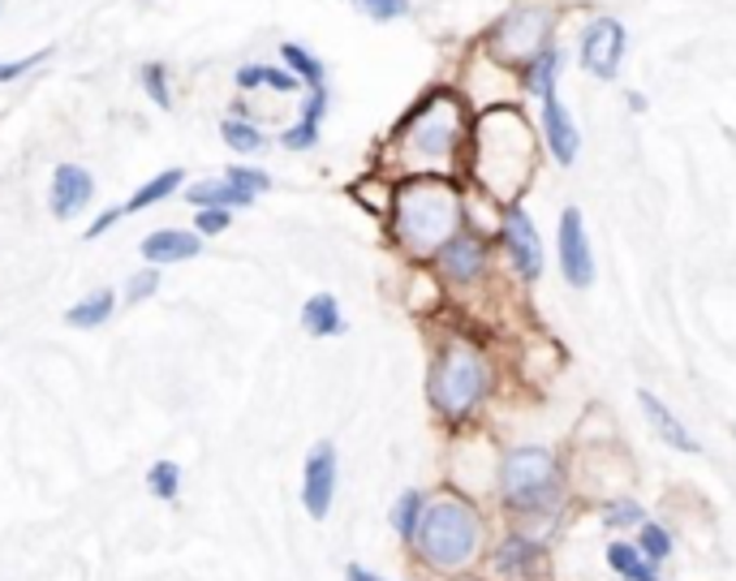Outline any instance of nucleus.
I'll return each mask as SVG.
<instances>
[{"instance_id":"nucleus-1","label":"nucleus","mask_w":736,"mask_h":581,"mask_svg":"<svg viewBox=\"0 0 736 581\" xmlns=\"http://www.w3.org/2000/svg\"><path fill=\"white\" fill-rule=\"evenodd\" d=\"M491 495L504 508L512 530L547 539L560 526V517L573 500L569 465L560 462V453L547 449V444H512V449L499 453Z\"/></svg>"},{"instance_id":"nucleus-2","label":"nucleus","mask_w":736,"mask_h":581,"mask_svg":"<svg viewBox=\"0 0 736 581\" xmlns=\"http://www.w3.org/2000/svg\"><path fill=\"white\" fill-rule=\"evenodd\" d=\"M466 173L499 207L517 203L538 173V138L517 104H495L470 125Z\"/></svg>"},{"instance_id":"nucleus-3","label":"nucleus","mask_w":736,"mask_h":581,"mask_svg":"<svg viewBox=\"0 0 736 581\" xmlns=\"http://www.w3.org/2000/svg\"><path fill=\"white\" fill-rule=\"evenodd\" d=\"M470 151L466 100L453 91L422 96L392 134V155L405 177H457Z\"/></svg>"},{"instance_id":"nucleus-4","label":"nucleus","mask_w":736,"mask_h":581,"mask_svg":"<svg viewBox=\"0 0 736 581\" xmlns=\"http://www.w3.org/2000/svg\"><path fill=\"white\" fill-rule=\"evenodd\" d=\"M414 560L431 578H466L487 556V517L479 500L444 487L427 500V513L418 521V534L409 543Z\"/></svg>"},{"instance_id":"nucleus-5","label":"nucleus","mask_w":736,"mask_h":581,"mask_svg":"<svg viewBox=\"0 0 736 581\" xmlns=\"http://www.w3.org/2000/svg\"><path fill=\"white\" fill-rule=\"evenodd\" d=\"M392 237L414 258H435L466 229V194L457 177H401L392 186Z\"/></svg>"},{"instance_id":"nucleus-6","label":"nucleus","mask_w":736,"mask_h":581,"mask_svg":"<svg viewBox=\"0 0 736 581\" xmlns=\"http://www.w3.org/2000/svg\"><path fill=\"white\" fill-rule=\"evenodd\" d=\"M495 392V366L487 349L470 337H448L435 349L431 375H427V401L448 427H466L479 418V409Z\"/></svg>"},{"instance_id":"nucleus-7","label":"nucleus","mask_w":736,"mask_h":581,"mask_svg":"<svg viewBox=\"0 0 736 581\" xmlns=\"http://www.w3.org/2000/svg\"><path fill=\"white\" fill-rule=\"evenodd\" d=\"M551 22H556V9L547 0H521L512 4L495 26H491V56L508 70H525L543 48H551Z\"/></svg>"},{"instance_id":"nucleus-8","label":"nucleus","mask_w":736,"mask_h":581,"mask_svg":"<svg viewBox=\"0 0 736 581\" xmlns=\"http://www.w3.org/2000/svg\"><path fill=\"white\" fill-rule=\"evenodd\" d=\"M487 578L491 581H551V552L547 539L525 530H504L495 543H487Z\"/></svg>"},{"instance_id":"nucleus-9","label":"nucleus","mask_w":736,"mask_h":581,"mask_svg":"<svg viewBox=\"0 0 736 581\" xmlns=\"http://www.w3.org/2000/svg\"><path fill=\"white\" fill-rule=\"evenodd\" d=\"M495 241L504 245V258H508V267H512L517 280L534 285V280L543 276V263H547V258H543V241H538V229H534V220H530V212H525L521 203L499 207Z\"/></svg>"},{"instance_id":"nucleus-10","label":"nucleus","mask_w":736,"mask_h":581,"mask_svg":"<svg viewBox=\"0 0 736 581\" xmlns=\"http://www.w3.org/2000/svg\"><path fill=\"white\" fill-rule=\"evenodd\" d=\"M337 473H341L337 444L319 440L306 453V465H302V508L310 513V521H323L332 513V504H337Z\"/></svg>"},{"instance_id":"nucleus-11","label":"nucleus","mask_w":736,"mask_h":581,"mask_svg":"<svg viewBox=\"0 0 736 581\" xmlns=\"http://www.w3.org/2000/svg\"><path fill=\"white\" fill-rule=\"evenodd\" d=\"M556 245H560V271L573 289H591L595 285V250H591V237H586V220L578 207H564L560 212V225H556Z\"/></svg>"},{"instance_id":"nucleus-12","label":"nucleus","mask_w":736,"mask_h":581,"mask_svg":"<svg viewBox=\"0 0 736 581\" xmlns=\"http://www.w3.org/2000/svg\"><path fill=\"white\" fill-rule=\"evenodd\" d=\"M435 263H440V276H444V280H453V285H479L491 267V241L479 229L466 225V229L435 254Z\"/></svg>"},{"instance_id":"nucleus-13","label":"nucleus","mask_w":736,"mask_h":581,"mask_svg":"<svg viewBox=\"0 0 736 581\" xmlns=\"http://www.w3.org/2000/svg\"><path fill=\"white\" fill-rule=\"evenodd\" d=\"M624 48H629L624 26H620L616 17H595V22L586 26V35H582V65H586L595 78L612 83L616 74H620Z\"/></svg>"},{"instance_id":"nucleus-14","label":"nucleus","mask_w":736,"mask_h":581,"mask_svg":"<svg viewBox=\"0 0 736 581\" xmlns=\"http://www.w3.org/2000/svg\"><path fill=\"white\" fill-rule=\"evenodd\" d=\"M538 138H543V147L551 151V160H556L560 168L578 164V155H582V134H578L569 109L560 104V96L538 100Z\"/></svg>"},{"instance_id":"nucleus-15","label":"nucleus","mask_w":736,"mask_h":581,"mask_svg":"<svg viewBox=\"0 0 736 581\" xmlns=\"http://www.w3.org/2000/svg\"><path fill=\"white\" fill-rule=\"evenodd\" d=\"M637 409H642V418H646V427L659 435V444H668V449H676V453H698V435L681 422V414H672V405L668 401H659L650 388H637Z\"/></svg>"},{"instance_id":"nucleus-16","label":"nucleus","mask_w":736,"mask_h":581,"mask_svg":"<svg viewBox=\"0 0 736 581\" xmlns=\"http://www.w3.org/2000/svg\"><path fill=\"white\" fill-rule=\"evenodd\" d=\"M96 194V181L83 164H61L52 173V190H48V203H52V216L56 220H74Z\"/></svg>"},{"instance_id":"nucleus-17","label":"nucleus","mask_w":736,"mask_h":581,"mask_svg":"<svg viewBox=\"0 0 736 581\" xmlns=\"http://www.w3.org/2000/svg\"><path fill=\"white\" fill-rule=\"evenodd\" d=\"M203 250V237L194 229H155L142 241V258L151 267H168V263H186Z\"/></svg>"},{"instance_id":"nucleus-18","label":"nucleus","mask_w":736,"mask_h":581,"mask_svg":"<svg viewBox=\"0 0 736 581\" xmlns=\"http://www.w3.org/2000/svg\"><path fill=\"white\" fill-rule=\"evenodd\" d=\"M604 565H608L620 581H663V569H659V565H650V560L637 552V543H633V539H608V547H604Z\"/></svg>"},{"instance_id":"nucleus-19","label":"nucleus","mask_w":736,"mask_h":581,"mask_svg":"<svg viewBox=\"0 0 736 581\" xmlns=\"http://www.w3.org/2000/svg\"><path fill=\"white\" fill-rule=\"evenodd\" d=\"M427 491L422 487H405L396 500H392V513H388V526H392V534L409 547L414 543V534H418V521H422V513H427Z\"/></svg>"},{"instance_id":"nucleus-20","label":"nucleus","mask_w":736,"mask_h":581,"mask_svg":"<svg viewBox=\"0 0 736 581\" xmlns=\"http://www.w3.org/2000/svg\"><path fill=\"white\" fill-rule=\"evenodd\" d=\"M186 199L203 212V207H220V212H233V207H250L254 203V194H245L238 190L233 181H194V186H186Z\"/></svg>"},{"instance_id":"nucleus-21","label":"nucleus","mask_w":736,"mask_h":581,"mask_svg":"<svg viewBox=\"0 0 736 581\" xmlns=\"http://www.w3.org/2000/svg\"><path fill=\"white\" fill-rule=\"evenodd\" d=\"M113 311H117V293L104 285V289H91L83 302H74L69 311H65V324L69 328H100V324H109L113 319Z\"/></svg>"},{"instance_id":"nucleus-22","label":"nucleus","mask_w":736,"mask_h":581,"mask_svg":"<svg viewBox=\"0 0 736 581\" xmlns=\"http://www.w3.org/2000/svg\"><path fill=\"white\" fill-rule=\"evenodd\" d=\"M556 78H560V48H543V52L521 70V87H525V96H534V100L556 96Z\"/></svg>"},{"instance_id":"nucleus-23","label":"nucleus","mask_w":736,"mask_h":581,"mask_svg":"<svg viewBox=\"0 0 736 581\" xmlns=\"http://www.w3.org/2000/svg\"><path fill=\"white\" fill-rule=\"evenodd\" d=\"M302 328H306L310 337H341V332H345V315H341L337 298H332V293H315V298L302 306Z\"/></svg>"},{"instance_id":"nucleus-24","label":"nucleus","mask_w":736,"mask_h":581,"mask_svg":"<svg viewBox=\"0 0 736 581\" xmlns=\"http://www.w3.org/2000/svg\"><path fill=\"white\" fill-rule=\"evenodd\" d=\"M599 521H604L612 534H633V530L646 521V508H642V500H637V495L620 491V495L599 500Z\"/></svg>"},{"instance_id":"nucleus-25","label":"nucleus","mask_w":736,"mask_h":581,"mask_svg":"<svg viewBox=\"0 0 736 581\" xmlns=\"http://www.w3.org/2000/svg\"><path fill=\"white\" fill-rule=\"evenodd\" d=\"M633 543H637V552H642L650 565H659V569L676 556V539H672V530H668L663 521H650V517L633 530Z\"/></svg>"},{"instance_id":"nucleus-26","label":"nucleus","mask_w":736,"mask_h":581,"mask_svg":"<svg viewBox=\"0 0 736 581\" xmlns=\"http://www.w3.org/2000/svg\"><path fill=\"white\" fill-rule=\"evenodd\" d=\"M181 186H186V173H181V168H164L160 177H151L147 186H138V190H134V199L125 203V216H129V212H147V207H155V203L173 199Z\"/></svg>"},{"instance_id":"nucleus-27","label":"nucleus","mask_w":736,"mask_h":581,"mask_svg":"<svg viewBox=\"0 0 736 581\" xmlns=\"http://www.w3.org/2000/svg\"><path fill=\"white\" fill-rule=\"evenodd\" d=\"M220 134H225V142H229L238 155H258V151L267 147L263 129H258V125H250L245 116H229V121L220 125Z\"/></svg>"},{"instance_id":"nucleus-28","label":"nucleus","mask_w":736,"mask_h":581,"mask_svg":"<svg viewBox=\"0 0 736 581\" xmlns=\"http://www.w3.org/2000/svg\"><path fill=\"white\" fill-rule=\"evenodd\" d=\"M280 56H284V65H289L302 83H310V91H315V87H323V61H319V56H310V52H306V48H297V43H284V48H280Z\"/></svg>"},{"instance_id":"nucleus-29","label":"nucleus","mask_w":736,"mask_h":581,"mask_svg":"<svg viewBox=\"0 0 736 581\" xmlns=\"http://www.w3.org/2000/svg\"><path fill=\"white\" fill-rule=\"evenodd\" d=\"M147 491H151L155 500H177V495H181V465L155 462L147 469Z\"/></svg>"},{"instance_id":"nucleus-30","label":"nucleus","mask_w":736,"mask_h":581,"mask_svg":"<svg viewBox=\"0 0 736 581\" xmlns=\"http://www.w3.org/2000/svg\"><path fill=\"white\" fill-rule=\"evenodd\" d=\"M225 181H233L238 190H245V194H267L271 190V177L263 173V168H250V164H233V168H225Z\"/></svg>"},{"instance_id":"nucleus-31","label":"nucleus","mask_w":736,"mask_h":581,"mask_svg":"<svg viewBox=\"0 0 736 581\" xmlns=\"http://www.w3.org/2000/svg\"><path fill=\"white\" fill-rule=\"evenodd\" d=\"M155 289H160V271H155V267H142V271H134V276L125 280V302L138 306V302H147Z\"/></svg>"},{"instance_id":"nucleus-32","label":"nucleus","mask_w":736,"mask_h":581,"mask_svg":"<svg viewBox=\"0 0 736 581\" xmlns=\"http://www.w3.org/2000/svg\"><path fill=\"white\" fill-rule=\"evenodd\" d=\"M319 142V125L315 121H297V125H289L284 134H280V147L284 151H310Z\"/></svg>"},{"instance_id":"nucleus-33","label":"nucleus","mask_w":736,"mask_h":581,"mask_svg":"<svg viewBox=\"0 0 736 581\" xmlns=\"http://www.w3.org/2000/svg\"><path fill=\"white\" fill-rule=\"evenodd\" d=\"M358 13H367L370 22H392L409 13V0H354Z\"/></svg>"},{"instance_id":"nucleus-34","label":"nucleus","mask_w":736,"mask_h":581,"mask_svg":"<svg viewBox=\"0 0 736 581\" xmlns=\"http://www.w3.org/2000/svg\"><path fill=\"white\" fill-rule=\"evenodd\" d=\"M142 87H147V96L155 100V109H173V96H168L164 65H142Z\"/></svg>"},{"instance_id":"nucleus-35","label":"nucleus","mask_w":736,"mask_h":581,"mask_svg":"<svg viewBox=\"0 0 736 581\" xmlns=\"http://www.w3.org/2000/svg\"><path fill=\"white\" fill-rule=\"evenodd\" d=\"M229 225H233V216L220 212V207H203V212L194 216V232H199V237H216V232H225Z\"/></svg>"},{"instance_id":"nucleus-36","label":"nucleus","mask_w":736,"mask_h":581,"mask_svg":"<svg viewBox=\"0 0 736 581\" xmlns=\"http://www.w3.org/2000/svg\"><path fill=\"white\" fill-rule=\"evenodd\" d=\"M48 56H52V52L43 48V52H35V56H22V61H4V65H0V83H13V78H22L26 70H35V65H43Z\"/></svg>"},{"instance_id":"nucleus-37","label":"nucleus","mask_w":736,"mask_h":581,"mask_svg":"<svg viewBox=\"0 0 736 581\" xmlns=\"http://www.w3.org/2000/svg\"><path fill=\"white\" fill-rule=\"evenodd\" d=\"M263 87H276V91H293L297 78L289 70H276V65H263Z\"/></svg>"},{"instance_id":"nucleus-38","label":"nucleus","mask_w":736,"mask_h":581,"mask_svg":"<svg viewBox=\"0 0 736 581\" xmlns=\"http://www.w3.org/2000/svg\"><path fill=\"white\" fill-rule=\"evenodd\" d=\"M323 113H328V91H323V87H315V91H310V100H306V109H302V121H315V125H319Z\"/></svg>"},{"instance_id":"nucleus-39","label":"nucleus","mask_w":736,"mask_h":581,"mask_svg":"<svg viewBox=\"0 0 736 581\" xmlns=\"http://www.w3.org/2000/svg\"><path fill=\"white\" fill-rule=\"evenodd\" d=\"M122 216H125V207H113V212H104V216H96V220H91V229H87V237H91V241H96V237H104V232L113 229V225H117Z\"/></svg>"},{"instance_id":"nucleus-40","label":"nucleus","mask_w":736,"mask_h":581,"mask_svg":"<svg viewBox=\"0 0 736 581\" xmlns=\"http://www.w3.org/2000/svg\"><path fill=\"white\" fill-rule=\"evenodd\" d=\"M238 87H242V91L263 87V65H245V70H238Z\"/></svg>"},{"instance_id":"nucleus-41","label":"nucleus","mask_w":736,"mask_h":581,"mask_svg":"<svg viewBox=\"0 0 736 581\" xmlns=\"http://www.w3.org/2000/svg\"><path fill=\"white\" fill-rule=\"evenodd\" d=\"M345 581H379V573H370L367 565H350V569H345Z\"/></svg>"},{"instance_id":"nucleus-42","label":"nucleus","mask_w":736,"mask_h":581,"mask_svg":"<svg viewBox=\"0 0 736 581\" xmlns=\"http://www.w3.org/2000/svg\"><path fill=\"white\" fill-rule=\"evenodd\" d=\"M457 581H491V578H470V573H466V578H457Z\"/></svg>"}]
</instances>
